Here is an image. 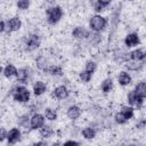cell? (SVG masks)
Segmentation results:
<instances>
[{
	"label": "cell",
	"mask_w": 146,
	"mask_h": 146,
	"mask_svg": "<svg viewBox=\"0 0 146 146\" xmlns=\"http://www.w3.org/2000/svg\"><path fill=\"white\" fill-rule=\"evenodd\" d=\"M10 96L13 97V99L15 102H18V103H27L30 100V97H31V92L30 90L24 87V86H17V87H14L11 90H10Z\"/></svg>",
	"instance_id": "6da1fadb"
},
{
	"label": "cell",
	"mask_w": 146,
	"mask_h": 146,
	"mask_svg": "<svg viewBox=\"0 0 146 146\" xmlns=\"http://www.w3.org/2000/svg\"><path fill=\"white\" fill-rule=\"evenodd\" d=\"M46 15H47V22L50 25H55L63 17V9H62L60 6L55 5V6L48 7L46 9Z\"/></svg>",
	"instance_id": "7a4b0ae2"
},
{
	"label": "cell",
	"mask_w": 146,
	"mask_h": 146,
	"mask_svg": "<svg viewBox=\"0 0 146 146\" xmlns=\"http://www.w3.org/2000/svg\"><path fill=\"white\" fill-rule=\"evenodd\" d=\"M107 26V19L105 17H103L102 15H94L91 16L90 21H89V27L91 31H94L95 33H100L102 31H104Z\"/></svg>",
	"instance_id": "3957f363"
},
{
	"label": "cell",
	"mask_w": 146,
	"mask_h": 146,
	"mask_svg": "<svg viewBox=\"0 0 146 146\" xmlns=\"http://www.w3.org/2000/svg\"><path fill=\"white\" fill-rule=\"evenodd\" d=\"M41 44V38L35 34V33H31L27 35V38L25 39V49L29 50V51H33L35 49H38Z\"/></svg>",
	"instance_id": "277c9868"
},
{
	"label": "cell",
	"mask_w": 146,
	"mask_h": 146,
	"mask_svg": "<svg viewBox=\"0 0 146 146\" xmlns=\"http://www.w3.org/2000/svg\"><path fill=\"white\" fill-rule=\"evenodd\" d=\"M127 99H128V103L130 104V106H132V107L140 108L143 106V104H144V98L140 97L135 90H131V91L128 92Z\"/></svg>",
	"instance_id": "5b68a950"
},
{
	"label": "cell",
	"mask_w": 146,
	"mask_h": 146,
	"mask_svg": "<svg viewBox=\"0 0 146 146\" xmlns=\"http://www.w3.org/2000/svg\"><path fill=\"white\" fill-rule=\"evenodd\" d=\"M44 115L40 114V113H34L32 115V117L30 119V127L32 130H36V129H41L44 125Z\"/></svg>",
	"instance_id": "8992f818"
},
{
	"label": "cell",
	"mask_w": 146,
	"mask_h": 146,
	"mask_svg": "<svg viewBox=\"0 0 146 146\" xmlns=\"http://www.w3.org/2000/svg\"><path fill=\"white\" fill-rule=\"evenodd\" d=\"M72 36L76 40H86V39H89L90 32L86 30L83 26H76L72 31Z\"/></svg>",
	"instance_id": "52a82bcc"
},
{
	"label": "cell",
	"mask_w": 146,
	"mask_h": 146,
	"mask_svg": "<svg viewBox=\"0 0 146 146\" xmlns=\"http://www.w3.org/2000/svg\"><path fill=\"white\" fill-rule=\"evenodd\" d=\"M22 27V21L19 17L15 16V17H11L7 21V32L10 33V32H16L18 30H21Z\"/></svg>",
	"instance_id": "ba28073f"
},
{
	"label": "cell",
	"mask_w": 146,
	"mask_h": 146,
	"mask_svg": "<svg viewBox=\"0 0 146 146\" xmlns=\"http://www.w3.org/2000/svg\"><path fill=\"white\" fill-rule=\"evenodd\" d=\"M140 43V39H139V35L137 33H129L125 35L124 38V44L127 48H132V47H136Z\"/></svg>",
	"instance_id": "9c48e42d"
},
{
	"label": "cell",
	"mask_w": 146,
	"mask_h": 146,
	"mask_svg": "<svg viewBox=\"0 0 146 146\" xmlns=\"http://www.w3.org/2000/svg\"><path fill=\"white\" fill-rule=\"evenodd\" d=\"M68 95H70V91L65 86H58L52 90V96L59 100L66 99L68 97Z\"/></svg>",
	"instance_id": "30bf717a"
},
{
	"label": "cell",
	"mask_w": 146,
	"mask_h": 146,
	"mask_svg": "<svg viewBox=\"0 0 146 146\" xmlns=\"http://www.w3.org/2000/svg\"><path fill=\"white\" fill-rule=\"evenodd\" d=\"M21 137H22V132L18 128H11L9 131H8V136H7V140H8V144L9 145H14L16 144L17 141L21 140Z\"/></svg>",
	"instance_id": "8fae6325"
},
{
	"label": "cell",
	"mask_w": 146,
	"mask_h": 146,
	"mask_svg": "<svg viewBox=\"0 0 146 146\" xmlns=\"http://www.w3.org/2000/svg\"><path fill=\"white\" fill-rule=\"evenodd\" d=\"M81 113H82V110L78 106V105H71L68 108H67V111H66V115H67V117L70 119V120H76V119H79L80 116H81Z\"/></svg>",
	"instance_id": "7c38bea8"
},
{
	"label": "cell",
	"mask_w": 146,
	"mask_h": 146,
	"mask_svg": "<svg viewBox=\"0 0 146 146\" xmlns=\"http://www.w3.org/2000/svg\"><path fill=\"white\" fill-rule=\"evenodd\" d=\"M131 81H132V78H131V75H130L128 72L121 71V72L119 73V75H117V82H119L120 86L127 87V86H129V84L131 83Z\"/></svg>",
	"instance_id": "4fadbf2b"
},
{
	"label": "cell",
	"mask_w": 146,
	"mask_h": 146,
	"mask_svg": "<svg viewBox=\"0 0 146 146\" xmlns=\"http://www.w3.org/2000/svg\"><path fill=\"white\" fill-rule=\"evenodd\" d=\"M29 76H30V71H29V68H26V67L18 68V72H17V75H16V79H17L18 82L27 83Z\"/></svg>",
	"instance_id": "5bb4252c"
},
{
	"label": "cell",
	"mask_w": 146,
	"mask_h": 146,
	"mask_svg": "<svg viewBox=\"0 0 146 146\" xmlns=\"http://www.w3.org/2000/svg\"><path fill=\"white\" fill-rule=\"evenodd\" d=\"M47 91V84L42 81H35L33 84V94L35 96H41Z\"/></svg>",
	"instance_id": "9a60e30c"
},
{
	"label": "cell",
	"mask_w": 146,
	"mask_h": 146,
	"mask_svg": "<svg viewBox=\"0 0 146 146\" xmlns=\"http://www.w3.org/2000/svg\"><path fill=\"white\" fill-rule=\"evenodd\" d=\"M17 72H18V70L16 68V66L15 65H13V64H7L5 67H3V71H2V73H3V75L6 76V78H11V76H16L17 75Z\"/></svg>",
	"instance_id": "2e32d148"
},
{
	"label": "cell",
	"mask_w": 146,
	"mask_h": 146,
	"mask_svg": "<svg viewBox=\"0 0 146 146\" xmlns=\"http://www.w3.org/2000/svg\"><path fill=\"white\" fill-rule=\"evenodd\" d=\"M111 5V1H104V0H97L94 2V10L96 13H102Z\"/></svg>",
	"instance_id": "e0dca14e"
},
{
	"label": "cell",
	"mask_w": 146,
	"mask_h": 146,
	"mask_svg": "<svg viewBox=\"0 0 146 146\" xmlns=\"http://www.w3.org/2000/svg\"><path fill=\"white\" fill-rule=\"evenodd\" d=\"M35 65H36V67H38L40 71H43V72H46L47 68L49 67V66H48V60H47V58H46L44 56H42V55H40V56L35 59Z\"/></svg>",
	"instance_id": "ac0fdd59"
},
{
	"label": "cell",
	"mask_w": 146,
	"mask_h": 146,
	"mask_svg": "<svg viewBox=\"0 0 146 146\" xmlns=\"http://www.w3.org/2000/svg\"><path fill=\"white\" fill-rule=\"evenodd\" d=\"M144 54H145V51H143L141 49H136V50L129 52V58L131 60H136V62L141 63L144 59Z\"/></svg>",
	"instance_id": "d6986e66"
},
{
	"label": "cell",
	"mask_w": 146,
	"mask_h": 146,
	"mask_svg": "<svg viewBox=\"0 0 146 146\" xmlns=\"http://www.w3.org/2000/svg\"><path fill=\"white\" fill-rule=\"evenodd\" d=\"M124 66H125L128 70H130V71H140V70L143 68V63L136 62V60H131V59H130V60L125 62Z\"/></svg>",
	"instance_id": "ffe728a7"
},
{
	"label": "cell",
	"mask_w": 146,
	"mask_h": 146,
	"mask_svg": "<svg viewBox=\"0 0 146 146\" xmlns=\"http://www.w3.org/2000/svg\"><path fill=\"white\" fill-rule=\"evenodd\" d=\"M100 89H102V91H103L104 94H108V92L113 89V80H112L111 78L105 79V80L102 82V84H100Z\"/></svg>",
	"instance_id": "44dd1931"
},
{
	"label": "cell",
	"mask_w": 146,
	"mask_h": 146,
	"mask_svg": "<svg viewBox=\"0 0 146 146\" xmlns=\"http://www.w3.org/2000/svg\"><path fill=\"white\" fill-rule=\"evenodd\" d=\"M81 133H82V137L84 139H94L96 137V130L94 128H91V127L83 128L82 131H81Z\"/></svg>",
	"instance_id": "7402d4cb"
},
{
	"label": "cell",
	"mask_w": 146,
	"mask_h": 146,
	"mask_svg": "<svg viewBox=\"0 0 146 146\" xmlns=\"http://www.w3.org/2000/svg\"><path fill=\"white\" fill-rule=\"evenodd\" d=\"M40 131V136L42 137V138H44V139H47V138H50L52 135H54V129L50 127V125H43L41 129H39Z\"/></svg>",
	"instance_id": "603a6c76"
},
{
	"label": "cell",
	"mask_w": 146,
	"mask_h": 146,
	"mask_svg": "<svg viewBox=\"0 0 146 146\" xmlns=\"http://www.w3.org/2000/svg\"><path fill=\"white\" fill-rule=\"evenodd\" d=\"M135 91H136L140 97L145 98V97H146V82H145V81H141V82L137 83L136 87H135Z\"/></svg>",
	"instance_id": "cb8c5ba5"
},
{
	"label": "cell",
	"mask_w": 146,
	"mask_h": 146,
	"mask_svg": "<svg viewBox=\"0 0 146 146\" xmlns=\"http://www.w3.org/2000/svg\"><path fill=\"white\" fill-rule=\"evenodd\" d=\"M46 72H48V73L51 74V75H57V76L63 75V68H62V66H59V65H51V66H49V67L47 68Z\"/></svg>",
	"instance_id": "d4e9b609"
},
{
	"label": "cell",
	"mask_w": 146,
	"mask_h": 146,
	"mask_svg": "<svg viewBox=\"0 0 146 146\" xmlns=\"http://www.w3.org/2000/svg\"><path fill=\"white\" fill-rule=\"evenodd\" d=\"M121 112L123 113V115L128 119V120H130V119H132L133 117V114H135V108L132 107V106H122L121 107Z\"/></svg>",
	"instance_id": "484cf974"
},
{
	"label": "cell",
	"mask_w": 146,
	"mask_h": 146,
	"mask_svg": "<svg viewBox=\"0 0 146 146\" xmlns=\"http://www.w3.org/2000/svg\"><path fill=\"white\" fill-rule=\"evenodd\" d=\"M44 117L47 119V120H49V121H55V120H57V113H56V111L55 110H52V108H50V107H47V108H44Z\"/></svg>",
	"instance_id": "4316f807"
},
{
	"label": "cell",
	"mask_w": 146,
	"mask_h": 146,
	"mask_svg": "<svg viewBox=\"0 0 146 146\" xmlns=\"http://www.w3.org/2000/svg\"><path fill=\"white\" fill-rule=\"evenodd\" d=\"M79 78H80V80H81L83 83H87V82H89V81L91 80L92 74H91L90 72L83 70V71H81V72L79 73Z\"/></svg>",
	"instance_id": "83f0119b"
},
{
	"label": "cell",
	"mask_w": 146,
	"mask_h": 146,
	"mask_svg": "<svg viewBox=\"0 0 146 146\" xmlns=\"http://www.w3.org/2000/svg\"><path fill=\"white\" fill-rule=\"evenodd\" d=\"M84 70L88 71V72H90L91 74H94V73L96 72V70H97V64H96V62H94V60H87V62H86V67H84Z\"/></svg>",
	"instance_id": "f1b7e54d"
},
{
	"label": "cell",
	"mask_w": 146,
	"mask_h": 146,
	"mask_svg": "<svg viewBox=\"0 0 146 146\" xmlns=\"http://www.w3.org/2000/svg\"><path fill=\"white\" fill-rule=\"evenodd\" d=\"M89 40H90L91 44L97 46V44L102 41V35H100V33H95V32H94V33H91V34H90Z\"/></svg>",
	"instance_id": "f546056e"
},
{
	"label": "cell",
	"mask_w": 146,
	"mask_h": 146,
	"mask_svg": "<svg viewBox=\"0 0 146 146\" xmlns=\"http://www.w3.org/2000/svg\"><path fill=\"white\" fill-rule=\"evenodd\" d=\"M114 120H115V122H116L117 124H124V123H127V121H128V119L123 115L122 112H117V113L115 114V116H114Z\"/></svg>",
	"instance_id": "4dcf8cb0"
},
{
	"label": "cell",
	"mask_w": 146,
	"mask_h": 146,
	"mask_svg": "<svg viewBox=\"0 0 146 146\" xmlns=\"http://www.w3.org/2000/svg\"><path fill=\"white\" fill-rule=\"evenodd\" d=\"M16 6H17L18 9L25 10V9H27V8L30 7V1H29V0H19V1H17Z\"/></svg>",
	"instance_id": "1f68e13d"
},
{
	"label": "cell",
	"mask_w": 146,
	"mask_h": 146,
	"mask_svg": "<svg viewBox=\"0 0 146 146\" xmlns=\"http://www.w3.org/2000/svg\"><path fill=\"white\" fill-rule=\"evenodd\" d=\"M17 122H18V125H21V127H27L29 125V116L26 114L22 115V116L18 117Z\"/></svg>",
	"instance_id": "d6a6232c"
},
{
	"label": "cell",
	"mask_w": 146,
	"mask_h": 146,
	"mask_svg": "<svg viewBox=\"0 0 146 146\" xmlns=\"http://www.w3.org/2000/svg\"><path fill=\"white\" fill-rule=\"evenodd\" d=\"M136 128L137 129H144V128H146V120L145 119H140L136 123Z\"/></svg>",
	"instance_id": "836d02e7"
},
{
	"label": "cell",
	"mask_w": 146,
	"mask_h": 146,
	"mask_svg": "<svg viewBox=\"0 0 146 146\" xmlns=\"http://www.w3.org/2000/svg\"><path fill=\"white\" fill-rule=\"evenodd\" d=\"M62 146H80V143L75 140H66L64 144H62Z\"/></svg>",
	"instance_id": "e575fe53"
},
{
	"label": "cell",
	"mask_w": 146,
	"mask_h": 146,
	"mask_svg": "<svg viewBox=\"0 0 146 146\" xmlns=\"http://www.w3.org/2000/svg\"><path fill=\"white\" fill-rule=\"evenodd\" d=\"M7 136H8V131H6L5 128H1V135H0V140L3 141L5 139H7Z\"/></svg>",
	"instance_id": "d590c367"
},
{
	"label": "cell",
	"mask_w": 146,
	"mask_h": 146,
	"mask_svg": "<svg viewBox=\"0 0 146 146\" xmlns=\"http://www.w3.org/2000/svg\"><path fill=\"white\" fill-rule=\"evenodd\" d=\"M0 32H7V22L5 19H1V27H0Z\"/></svg>",
	"instance_id": "8d00e7d4"
},
{
	"label": "cell",
	"mask_w": 146,
	"mask_h": 146,
	"mask_svg": "<svg viewBox=\"0 0 146 146\" xmlns=\"http://www.w3.org/2000/svg\"><path fill=\"white\" fill-rule=\"evenodd\" d=\"M30 146H48V144L46 141H38V143H34V144H32Z\"/></svg>",
	"instance_id": "74e56055"
},
{
	"label": "cell",
	"mask_w": 146,
	"mask_h": 146,
	"mask_svg": "<svg viewBox=\"0 0 146 146\" xmlns=\"http://www.w3.org/2000/svg\"><path fill=\"white\" fill-rule=\"evenodd\" d=\"M51 146H62V144H60L59 141H56V143H54Z\"/></svg>",
	"instance_id": "f35d334b"
},
{
	"label": "cell",
	"mask_w": 146,
	"mask_h": 146,
	"mask_svg": "<svg viewBox=\"0 0 146 146\" xmlns=\"http://www.w3.org/2000/svg\"><path fill=\"white\" fill-rule=\"evenodd\" d=\"M143 64H145V65H146V51H145V54H144V59H143Z\"/></svg>",
	"instance_id": "ab89813d"
},
{
	"label": "cell",
	"mask_w": 146,
	"mask_h": 146,
	"mask_svg": "<svg viewBox=\"0 0 146 146\" xmlns=\"http://www.w3.org/2000/svg\"><path fill=\"white\" fill-rule=\"evenodd\" d=\"M128 146H138V145H136V144H129Z\"/></svg>",
	"instance_id": "60d3db41"
},
{
	"label": "cell",
	"mask_w": 146,
	"mask_h": 146,
	"mask_svg": "<svg viewBox=\"0 0 146 146\" xmlns=\"http://www.w3.org/2000/svg\"><path fill=\"white\" fill-rule=\"evenodd\" d=\"M8 146H9V144H8Z\"/></svg>",
	"instance_id": "b9f144b4"
}]
</instances>
